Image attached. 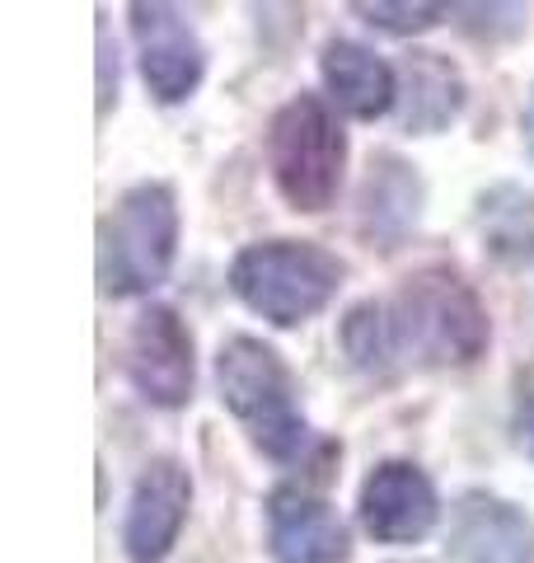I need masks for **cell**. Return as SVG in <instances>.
<instances>
[{
    "label": "cell",
    "instance_id": "1",
    "mask_svg": "<svg viewBox=\"0 0 534 563\" xmlns=\"http://www.w3.org/2000/svg\"><path fill=\"white\" fill-rule=\"evenodd\" d=\"M337 339L361 376L394 380L403 372L474 366L492 343V320L459 273L422 268L389 301H356Z\"/></svg>",
    "mask_w": 534,
    "mask_h": 563
},
{
    "label": "cell",
    "instance_id": "2",
    "mask_svg": "<svg viewBox=\"0 0 534 563\" xmlns=\"http://www.w3.org/2000/svg\"><path fill=\"white\" fill-rule=\"evenodd\" d=\"M216 385L230 418L248 432V442L267 461L287 465L305 455L310 422H305V409H300V385L272 343L254 339V333H235L230 343H221Z\"/></svg>",
    "mask_w": 534,
    "mask_h": 563
},
{
    "label": "cell",
    "instance_id": "3",
    "mask_svg": "<svg viewBox=\"0 0 534 563\" xmlns=\"http://www.w3.org/2000/svg\"><path fill=\"white\" fill-rule=\"evenodd\" d=\"M347 263L314 240H258L230 263V291L272 329H296L333 306Z\"/></svg>",
    "mask_w": 534,
    "mask_h": 563
},
{
    "label": "cell",
    "instance_id": "4",
    "mask_svg": "<svg viewBox=\"0 0 534 563\" xmlns=\"http://www.w3.org/2000/svg\"><path fill=\"white\" fill-rule=\"evenodd\" d=\"M267 169L291 211L319 217L337 202L347 174V132L324 95H296L267 128Z\"/></svg>",
    "mask_w": 534,
    "mask_h": 563
},
{
    "label": "cell",
    "instance_id": "5",
    "mask_svg": "<svg viewBox=\"0 0 534 563\" xmlns=\"http://www.w3.org/2000/svg\"><path fill=\"white\" fill-rule=\"evenodd\" d=\"M178 254V198L169 184H136L99 221V291L151 296Z\"/></svg>",
    "mask_w": 534,
    "mask_h": 563
},
{
    "label": "cell",
    "instance_id": "6",
    "mask_svg": "<svg viewBox=\"0 0 534 563\" xmlns=\"http://www.w3.org/2000/svg\"><path fill=\"white\" fill-rule=\"evenodd\" d=\"M122 372L132 390L155 409H183L198 385L192 329L174 306H146L122 339Z\"/></svg>",
    "mask_w": 534,
    "mask_h": 563
},
{
    "label": "cell",
    "instance_id": "7",
    "mask_svg": "<svg viewBox=\"0 0 534 563\" xmlns=\"http://www.w3.org/2000/svg\"><path fill=\"white\" fill-rule=\"evenodd\" d=\"M192 512V474L174 455H155L136 474L127 517H122V554L127 563H165Z\"/></svg>",
    "mask_w": 534,
    "mask_h": 563
},
{
    "label": "cell",
    "instance_id": "8",
    "mask_svg": "<svg viewBox=\"0 0 534 563\" xmlns=\"http://www.w3.org/2000/svg\"><path fill=\"white\" fill-rule=\"evenodd\" d=\"M132 14V38H136V62L141 80L159 103H183L198 95L207 76V47L198 29L183 20V10L174 5H146L136 0Z\"/></svg>",
    "mask_w": 534,
    "mask_h": 563
},
{
    "label": "cell",
    "instance_id": "9",
    "mask_svg": "<svg viewBox=\"0 0 534 563\" xmlns=\"http://www.w3.org/2000/svg\"><path fill=\"white\" fill-rule=\"evenodd\" d=\"M356 517L361 531L380 544H418L436 531L441 498L426 470L413 461H380L361 479L356 493Z\"/></svg>",
    "mask_w": 534,
    "mask_h": 563
},
{
    "label": "cell",
    "instance_id": "10",
    "mask_svg": "<svg viewBox=\"0 0 534 563\" xmlns=\"http://www.w3.org/2000/svg\"><path fill=\"white\" fill-rule=\"evenodd\" d=\"M267 554L272 563H347L352 531L324 493L277 484L267 493Z\"/></svg>",
    "mask_w": 534,
    "mask_h": 563
},
{
    "label": "cell",
    "instance_id": "11",
    "mask_svg": "<svg viewBox=\"0 0 534 563\" xmlns=\"http://www.w3.org/2000/svg\"><path fill=\"white\" fill-rule=\"evenodd\" d=\"M445 550L455 563H534V526L511 498L469 488L450 507Z\"/></svg>",
    "mask_w": 534,
    "mask_h": 563
},
{
    "label": "cell",
    "instance_id": "12",
    "mask_svg": "<svg viewBox=\"0 0 534 563\" xmlns=\"http://www.w3.org/2000/svg\"><path fill=\"white\" fill-rule=\"evenodd\" d=\"M319 76H324L329 103L343 109L347 118L376 122L389 109H399V70L366 43L329 38L324 52H319Z\"/></svg>",
    "mask_w": 534,
    "mask_h": 563
},
{
    "label": "cell",
    "instance_id": "13",
    "mask_svg": "<svg viewBox=\"0 0 534 563\" xmlns=\"http://www.w3.org/2000/svg\"><path fill=\"white\" fill-rule=\"evenodd\" d=\"M465 70L445 52L413 47L399 66V122L413 136H436L465 113Z\"/></svg>",
    "mask_w": 534,
    "mask_h": 563
},
{
    "label": "cell",
    "instance_id": "14",
    "mask_svg": "<svg viewBox=\"0 0 534 563\" xmlns=\"http://www.w3.org/2000/svg\"><path fill=\"white\" fill-rule=\"evenodd\" d=\"M422 217V179L418 169L394 151L370 155L361 198H356V225L370 244L380 250H394V244L413 231Z\"/></svg>",
    "mask_w": 534,
    "mask_h": 563
},
{
    "label": "cell",
    "instance_id": "15",
    "mask_svg": "<svg viewBox=\"0 0 534 563\" xmlns=\"http://www.w3.org/2000/svg\"><path fill=\"white\" fill-rule=\"evenodd\" d=\"M474 231L483 254L502 268H530L534 263V192L521 184H492L474 202Z\"/></svg>",
    "mask_w": 534,
    "mask_h": 563
},
{
    "label": "cell",
    "instance_id": "16",
    "mask_svg": "<svg viewBox=\"0 0 534 563\" xmlns=\"http://www.w3.org/2000/svg\"><path fill=\"white\" fill-rule=\"evenodd\" d=\"M450 14L459 20V29H465L469 38H478V43L515 38V33H525V24H530L525 5H455Z\"/></svg>",
    "mask_w": 534,
    "mask_h": 563
},
{
    "label": "cell",
    "instance_id": "17",
    "mask_svg": "<svg viewBox=\"0 0 534 563\" xmlns=\"http://www.w3.org/2000/svg\"><path fill=\"white\" fill-rule=\"evenodd\" d=\"M352 14H361L366 24H376L385 33H399V38H408V33H426L441 24V5H389V0H361V5H352Z\"/></svg>",
    "mask_w": 534,
    "mask_h": 563
},
{
    "label": "cell",
    "instance_id": "18",
    "mask_svg": "<svg viewBox=\"0 0 534 563\" xmlns=\"http://www.w3.org/2000/svg\"><path fill=\"white\" fill-rule=\"evenodd\" d=\"M511 432H515V446L534 461V362L515 366L511 376Z\"/></svg>",
    "mask_w": 534,
    "mask_h": 563
},
{
    "label": "cell",
    "instance_id": "19",
    "mask_svg": "<svg viewBox=\"0 0 534 563\" xmlns=\"http://www.w3.org/2000/svg\"><path fill=\"white\" fill-rule=\"evenodd\" d=\"M118 99V52L109 47V33H99V109Z\"/></svg>",
    "mask_w": 534,
    "mask_h": 563
},
{
    "label": "cell",
    "instance_id": "20",
    "mask_svg": "<svg viewBox=\"0 0 534 563\" xmlns=\"http://www.w3.org/2000/svg\"><path fill=\"white\" fill-rule=\"evenodd\" d=\"M525 146L534 155V99H530V109H525Z\"/></svg>",
    "mask_w": 534,
    "mask_h": 563
}]
</instances>
